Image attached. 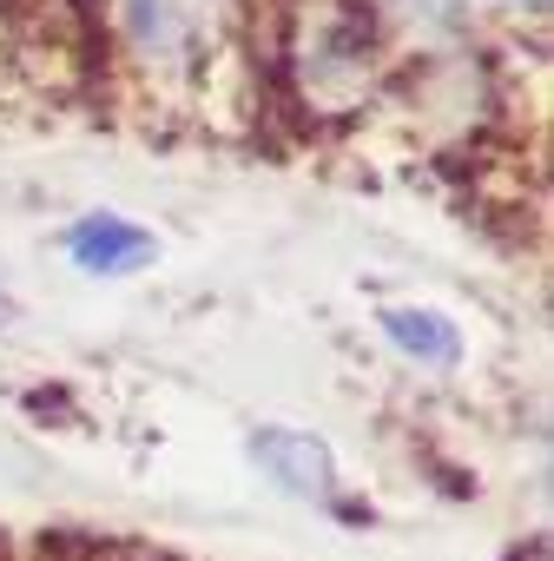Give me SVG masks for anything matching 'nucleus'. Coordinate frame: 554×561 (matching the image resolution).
Returning <instances> with one entry per match:
<instances>
[{"instance_id": "obj_1", "label": "nucleus", "mask_w": 554, "mask_h": 561, "mask_svg": "<svg viewBox=\"0 0 554 561\" xmlns=\"http://www.w3.org/2000/svg\"><path fill=\"white\" fill-rule=\"evenodd\" d=\"M119 21L146 67H192L205 47L198 0H119Z\"/></svg>"}, {"instance_id": "obj_3", "label": "nucleus", "mask_w": 554, "mask_h": 561, "mask_svg": "<svg viewBox=\"0 0 554 561\" xmlns=\"http://www.w3.org/2000/svg\"><path fill=\"white\" fill-rule=\"evenodd\" d=\"M67 251L86 264V271H132L139 257H152V238L139 231V225H126V218H113V211H93V218H80L73 231H67Z\"/></svg>"}, {"instance_id": "obj_2", "label": "nucleus", "mask_w": 554, "mask_h": 561, "mask_svg": "<svg viewBox=\"0 0 554 561\" xmlns=\"http://www.w3.org/2000/svg\"><path fill=\"white\" fill-rule=\"evenodd\" d=\"M251 456L257 469L277 482V489H291V495H331V449L304 430H257L251 436Z\"/></svg>"}, {"instance_id": "obj_5", "label": "nucleus", "mask_w": 554, "mask_h": 561, "mask_svg": "<svg viewBox=\"0 0 554 561\" xmlns=\"http://www.w3.org/2000/svg\"><path fill=\"white\" fill-rule=\"evenodd\" d=\"M377 8H383V21L403 27L409 41H449V34L469 27L455 0H377Z\"/></svg>"}, {"instance_id": "obj_6", "label": "nucleus", "mask_w": 554, "mask_h": 561, "mask_svg": "<svg viewBox=\"0 0 554 561\" xmlns=\"http://www.w3.org/2000/svg\"><path fill=\"white\" fill-rule=\"evenodd\" d=\"M462 8V21H475V14H541L547 0H455Z\"/></svg>"}, {"instance_id": "obj_4", "label": "nucleus", "mask_w": 554, "mask_h": 561, "mask_svg": "<svg viewBox=\"0 0 554 561\" xmlns=\"http://www.w3.org/2000/svg\"><path fill=\"white\" fill-rule=\"evenodd\" d=\"M383 331H390V344H396L403 357H416V364H455V357H462V337H455V324H449L442 311L396 305V311H383Z\"/></svg>"}]
</instances>
